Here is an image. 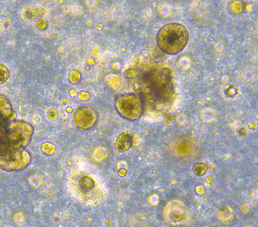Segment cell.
I'll return each instance as SVG.
<instances>
[{"instance_id": "1", "label": "cell", "mask_w": 258, "mask_h": 227, "mask_svg": "<svg viewBox=\"0 0 258 227\" xmlns=\"http://www.w3.org/2000/svg\"><path fill=\"white\" fill-rule=\"evenodd\" d=\"M67 188L71 195L85 205L95 207L101 204L107 196L102 180L91 173L77 171L70 174Z\"/></svg>"}, {"instance_id": "2", "label": "cell", "mask_w": 258, "mask_h": 227, "mask_svg": "<svg viewBox=\"0 0 258 227\" xmlns=\"http://www.w3.org/2000/svg\"><path fill=\"white\" fill-rule=\"evenodd\" d=\"M142 80L152 103L157 107L169 106L174 101L175 89L173 75L167 67H157L144 72Z\"/></svg>"}, {"instance_id": "3", "label": "cell", "mask_w": 258, "mask_h": 227, "mask_svg": "<svg viewBox=\"0 0 258 227\" xmlns=\"http://www.w3.org/2000/svg\"><path fill=\"white\" fill-rule=\"evenodd\" d=\"M189 38L187 28L177 23H168L162 26L156 35L159 49L171 56L176 55L186 48Z\"/></svg>"}, {"instance_id": "4", "label": "cell", "mask_w": 258, "mask_h": 227, "mask_svg": "<svg viewBox=\"0 0 258 227\" xmlns=\"http://www.w3.org/2000/svg\"><path fill=\"white\" fill-rule=\"evenodd\" d=\"M145 102L140 94L126 93L115 100V108L122 118L129 121L139 119L143 113Z\"/></svg>"}, {"instance_id": "5", "label": "cell", "mask_w": 258, "mask_h": 227, "mask_svg": "<svg viewBox=\"0 0 258 227\" xmlns=\"http://www.w3.org/2000/svg\"><path fill=\"white\" fill-rule=\"evenodd\" d=\"M7 131L12 149L23 150L31 142L34 128L29 123L16 119L9 122Z\"/></svg>"}, {"instance_id": "6", "label": "cell", "mask_w": 258, "mask_h": 227, "mask_svg": "<svg viewBox=\"0 0 258 227\" xmlns=\"http://www.w3.org/2000/svg\"><path fill=\"white\" fill-rule=\"evenodd\" d=\"M32 156L25 150H13L0 155V168L8 171H19L25 169L31 163Z\"/></svg>"}, {"instance_id": "7", "label": "cell", "mask_w": 258, "mask_h": 227, "mask_svg": "<svg viewBox=\"0 0 258 227\" xmlns=\"http://www.w3.org/2000/svg\"><path fill=\"white\" fill-rule=\"evenodd\" d=\"M98 118L97 110L90 106L79 107L73 114V120L76 126L82 130H88L94 127Z\"/></svg>"}, {"instance_id": "8", "label": "cell", "mask_w": 258, "mask_h": 227, "mask_svg": "<svg viewBox=\"0 0 258 227\" xmlns=\"http://www.w3.org/2000/svg\"><path fill=\"white\" fill-rule=\"evenodd\" d=\"M17 114L9 99L0 95V129L6 127L9 122L16 119Z\"/></svg>"}, {"instance_id": "9", "label": "cell", "mask_w": 258, "mask_h": 227, "mask_svg": "<svg viewBox=\"0 0 258 227\" xmlns=\"http://www.w3.org/2000/svg\"><path fill=\"white\" fill-rule=\"evenodd\" d=\"M166 214L168 222L173 224H180L185 221L187 216L186 208L179 202H171L167 207Z\"/></svg>"}, {"instance_id": "10", "label": "cell", "mask_w": 258, "mask_h": 227, "mask_svg": "<svg viewBox=\"0 0 258 227\" xmlns=\"http://www.w3.org/2000/svg\"><path fill=\"white\" fill-rule=\"evenodd\" d=\"M133 140L132 136L127 132L119 134L115 142V148L119 152H125L132 148Z\"/></svg>"}, {"instance_id": "11", "label": "cell", "mask_w": 258, "mask_h": 227, "mask_svg": "<svg viewBox=\"0 0 258 227\" xmlns=\"http://www.w3.org/2000/svg\"><path fill=\"white\" fill-rule=\"evenodd\" d=\"M7 127L0 129V155L13 151L8 138Z\"/></svg>"}, {"instance_id": "12", "label": "cell", "mask_w": 258, "mask_h": 227, "mask_svg": "<svg viewBox=\"0 0 258 227\" xmlns=\"http://www.w3.org/2000/svg\"><path fill=\"white\" fill-rule=\"evenodd\" d=\"M44 10L42 8L29 9L25 12V16L28 20H34L44 16L45 14Z\"/></svg>"}, {"instance_id": "13", "label": "cell", "mask_w": 258, "mask_h": 227, "mask_svg": "<svg viewBox=\"0 0 258 227\" xmlns=\"http://www.w3.org/2000/svg\"><path fill=\"white\" fill-rule=\"evenodd\" d=\"M207 165L203 162L196 163L192 167L193 173L197 176L201 177L204 175L207 172Z\"/></svg>"}, {"instance_id": "14", "label": "cell", "mask_w": 258, "mask_h": 227, "mask_svg": "<svg viewBox=\"0 0 258 227\" xmlns=\"http://www.w3.org/2000/svg\"><path fill=\"white\" fill-rule=\"evenodd\" d=\"M41 150L43 153L47 156H52L56 152V146L50 142L43 144L41 146Z\"/></svg>"}, {"instance_id": "15", "label": "cell", "mask_w": 258, "mask_h": 227, "mask_svg": "<svg viewBox=\"0 0 258 227\" xmlns=\"http://www.w3.org/2000/svg\"><path fill=\"white\" fill-rule=\"evenodd\" d=\"M10 76V73L7 66L0 63V84L5 82Z\"/></svg>"}, {"instance_id": "16", "label": "cell", "mask_w": 258, "mask_h": 227, "mask_svg": "<svg viewBox=\"0 0 258 227\" xmlns=\"http://www.w3.org/2000/svg\"><path fill=\"white\" fill-rule=\"evenodd\" d=\"M82 75L81 73L76 70H72L68 76L70 82L74 84L79 83L81 80Z\"/></svg>"}, {"instance_id": "17", "label": "cell", "mask_w": 258, "mask_h": 227, "mask_svg": "<svg viewBox=\"0 0 258 227\" xmlns=\"http://www.w3.org/2000/svg\"><path fill=\"white\" fill-rule=\"evenodd\" d=\"M78 99L82 102H87L91 98L90 94L85 91H80L78 93Z\"/></svg>"}, {"instance_id": "18", "label": "cell", "mask_w": 258, "mask_h": 227, "mask_svg": "<svg viewBox=\"0 0 258 227\" xmlns=\"http://www.w3.org/2000/svg\"><path fill=\"white\" fill-rule=\"evenodd\" d=\"M48 116L49 118L51 120H55L58 118L59 114L58 112L55 110H50L48 111Z\"/></svg>"}]
</instances>
